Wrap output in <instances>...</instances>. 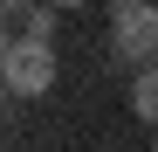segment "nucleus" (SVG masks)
Returning <instances> with one entry per match:
<instances>
[{
    "label": "nucleus",
    "instance_id": "f257e3e1",
    "mask_svg": "<svg viewBox=\"0 0 158 152\" xmlns=\"http://www.w3.org/2000/svg\"><path fill=\"white\" fill-rule=\"evenodd\" d=\"M0 83L14 97H48L55 90V42L48 35H7V48H0Z\"/></svg>",
    "mask_w": 158,
    "mask_h": 152
},
{
    "label": "nucleus",
    "instance_id": "f03ea898",
    "mask_svg": "<svg viewBox=\"0 0 158 152\" xmlns=\"http://www.w3.org/2000/svg\"><path fill=\"white\" fill-rule=\"evenodd\" d=\"M110 48L131 69L158 62V0H117L110 7Z\"/></svg>",
    "mask_w": 158,
    "mask_h": 152
},
{
    "label": "nucleus",
    "instance_id": "7ed1b4c3",
    "mask_svg": "<svg viewBox=\"0 0 158 152\" xmlns=\"http://www.w3.org/2000/svg\"><path fill=\"white\" fill-rule=\"evenodd\" d=\"M131 111H138L144 124H158V62H144L138 76H131Z\"/></svg>",
    "mask_w": 158,
    "mask_h": 152
},
{
    "label": "nucleus",
    "instance_id": "20e7f679",
    "mask_svg": "<svg viewBox=\"0 0 158 152\" xmlns=\"http://www.w3.org/2000/svg\"><path fill=\"white\" fill-rule=\"evenodd\" d=\"M14 35H55V0H41V7H21V14H14Z\"/></svg>",
    "mask_w": 158,
    "mask_h": 152
},
{
    "label": "nucleus",
    "instance_id": "39448f33",
    "mask_svg": "<svg viewBox=\"0 0 158 152\" xmlns=\"http://www.w3.org/2000/svg\"><path fill=\"white\" fill-rule=\"evenodd\" d=\"M21 7H28V0H7V14H21Z\"/></svg>",
    "mask_w": 158,
    "mask_h": 152
},
{
    "label": "nucleus",
    "instance_id": "423d86ee",
    "mask_svg": "<svg viewBox=\"0 0 158 152\" xmlns=\"http://www.w3.org/2000/svg\"><path fill=\"white\" fill-rule=\"evenodd\" d=\"M55 7H83V0H55Z\"/></svg>",
    "mask_w": 158,
    "mask_h": 152
},
{
    "label": "nucleus",
    "instance_id": "0eeeda50",
    "mask_svg": "<svg viewBox=\"0 0 158 152\" xmlns=\"http://www.w3.org/2000/svg\"><path fill=\"white\" fill-rule=\"evenodd\" d=\"M151 152H158V138H151Z\"/></svg>",
    "mask_w": 158,
    "mask_h": 152
}]
</instances>
